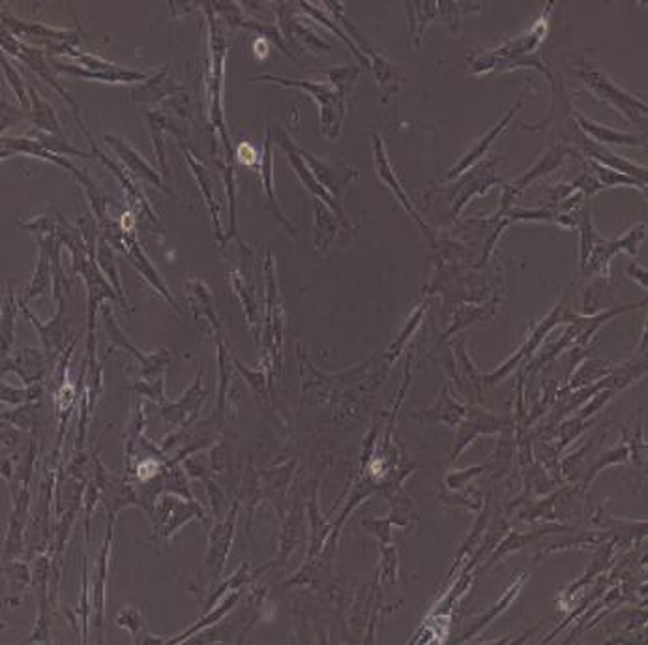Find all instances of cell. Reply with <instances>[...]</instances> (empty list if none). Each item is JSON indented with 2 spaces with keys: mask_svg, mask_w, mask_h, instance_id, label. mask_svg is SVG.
<instances>
[{
  "mask_svg": "<svg viewBox=\"0 0 648 645\" xmlns=\"http://www.w3.org/2000/svg\"><path fill=\"white\" fill-rule=\"evenodd\" d=\"M575 74L580 76V79L598 100L615 107L622 117H626L635 126H646V104L620 88L589 55H583L575 62Z\"/></svg>",
  "mask_w": 648,
  "mask_h": 645,
  "instance_id": "1",
  "label": "cell"
},
{
  "mask_svg": "<svg viewBox=\"0 0 648 645\" xmlns=\"http://www.w3.org/2000/svg\"><path fill=\"white\" fill-rule=\"evenodd\" d=\"M551 6L553 5H547L545 14L535 23V27L521 34L519 38L506 41L499 50L480 53L476 55V59L471 57L469 64L472 68V72L482 76V74H490L493 70H504L506 64H510L521 57H526L530 53H536L538 45L544 41L547 34V12L551 10Z\"/></svg>",
  "mask_w": 648,
  "mask_h": 645,
  "instance_id": "2",
  "label": "cell"
},
{
  "mask_svg": "<svg viewBox=\"0 0 648 645\" xmlns=\"http://www.w3.org/2000/svg\"><path fill=\"white\" fill-rule=\"evenodd\" d=\"M251 81H274L284 86H296L306 92H311L319 111H320V126L322 133H327L330 140H336L341 130V121L345 113V96L341 92L330 85V83H320V81H300V79H285L277 76H256Z\"/></svg>",
  "mask_w": 648,
  "mask_h": 645,
  "instance_id": "3",
  "label": "cell"
},
{
  "mask_svg": "<svg viewBox=\"0 0 648 645\" xmlns=\"http://www.w3.org/2000/svg\"><path fill=\"white\" fill-rule=\"evenodd\" d=\"M499 164V158L480 161V164L472 166L469 173H463L454 186L452 194V218H457V214L463 211L472 197L483 195L488 190H491L495 184H504V180L495 173V166Z\"/></svg>",
  "mask_w": 648,
  "mask_h": 645,
  "instance_id": "4",
  "label": "cell"
},
{
  "mask_svg": "<svg viewBox=\"0 0 648 645\" xmlns=\"http://www.w3.org/2000/svg\"><path fill=\"white\" fill-rule=\"evenodd\" d=\"M300 154H302L304 161L308 164V168L311 169L315 180L320 184V186L327 190L338 203H341L343 192L346 190V186L358 177V169L346 166V164H334V161L322 159L319 156L310 154L308 150L300 149Z\"/></svg>",
  "mask_w": 648,
  "mask_h": 645,
  "instance_id": "5",
  "label": "cell"
},
{
  "mask_svg": "<svg viewBox=\"0 0 648 645\" xmlns=\"http://www.w3.org/2000/svg\"><path fill=\"white\" fill-rule=\"evenodd\" d=\"M277 141H280V145H282L284 150L287 152V158H289V161H291V166L294 168L298 178L302 180L304 186H306L311 194H315V195L319 197V201L324 199V203H327V204L330 206V209L339 216V220H341L346 227H351V225H349V220H346V216H345V213H343V204L338 203V201L315 180L311 169L308 168V164L304 161L302 154H300V149L291 141V137H289L284 130H280V133H277Z\"/></svg>",
  "mask_w": 648,
  "mask_h": 645,
  "instance_id": "6",
  "label": "cell"
},
{
  "mask_svg": "<svg viewBox=\"0 0 648 645\" xmlns=\"http://www.w3.org/2000/svg\"><path fill=\"white\" fill-rule=\"evenodd\" d=\"M644 223L634 227L632 232L622 237L618 241H604V239H596L594 242V248L590 251V256L583 267L585 272H598V270H604L608 268V263L613 256H616L618 251H628V253H637V248L641 244V241L644 239Z\"/></svg>",
  "mask_w": 648,
  "mask_h": 645,
  "instance_id": "7",
  "label": "cell"
},
{
  "mask_svg": "<svg viewBox=\"0 0 648 645\" xmlns=\"http://www.w3.org/2000/svg\"><path fill=\"white\" fill-rule=\"evenodd\" d=\"M577 141H580L581 150L587 156V159H592L599 166L615 169L618 173H624V175L646 182V168H641V166L634 164V161L615 154L609 147L594 143L592 140H589V137L581 130H580V135H577Z\"/></svg>",
  "mask_w": 648,
  "mask_h": 645,
  "instance_id": "8",
  "label": "cell"
},
{
  "mask_svg": "<svg viewBox=\"0 0 648 645\" xmlns=\"http://www.w3.org/2000/svg\"><path fill=\"white\" fill-rule=\"evenodd\" d=\"M580 156V150L568 147V145H561V143H553L538 159L536 166H532L523 177H519L510 186L519 194L523 188H526L532 180H538L545 175H551L553 171H557L559 168H562L568 159Z\"/></svg>",
  "mask_w": 648,
  "mask_h": 645,
  "instance_id": "9",
  "label": "cell"
},
{
  "mask_svg": "<svg viewBox=\"0 0 648 645\" xmlns=\"http://www.w3.org/2000/svg\"><path fill=\"white\" fill-rule=\"evenodd\" d=\"M573 119L580 124V130L598 145H624V147H646V137L644 135H634L628 132H618L613 128H608L604 124H598L590 119H587L581 111H573Z\"/></svg>",
  "mask_w": 648,
  "mask_h": 645,
  "instance_id": "10",
  "label": "cell"
},
{
  "mask_svg": "<svg viewBox=\"0 0 648 645\" xmlns=\"http://www.w3.org/2000/svg\"><path fill=\"white\" fill-rule=\"evenodd\" d=\"M525 95H526V90H523V95H521V100L510 109V111H508L506 113V117L490 132V133H485L483 137H482V140L478 141V143H474V147L465 154V156H463L459 161H457V164L448 171V178H457V177H461L463 173H465V171H469L472 166H476L478 164V161L485 156V154H488V150L491 149V145H493V141L497 140V137H499V133L502 132V130H506L508 128V124H510L512 121H514V117H516V113L523 107V98H525Z\"/></svg>",
  "mask_w": 648,
  "mask_h": 645,
  "instance_id": "11",
  "label": "cell"
},
{
  "mask_svg": "<svg viewBox=\"0 0 648 645\" xmlns=\"http://www.w3.org/2000/svg\"><path fill=\"white\" fill-rule=\"evenodd\" d=\"M372 140H374V152H375V166H377V173H379L381 180L386 184V186H388L393 194H396V197L401 201V204L405 206L407 213L416 220V223H418V225L424 229V233L433 241L431 232L426 227V223L422 222V218L418 216V213H416V209L412 206L410 199H409L407 194L403 192L401 184L398 182L396 175H393V171H392V168H390V161L386 159V152H384V145H382V141H381V137H379L377 133H374Z\"/></svg>",
  "mask_w": 648,
  "mask_h": 645,
  "instance_id": "12",
  "label": "cell"
},
{
  "mask_svg": "<svg viewBox=\"0 0 648 645\" xmlns=\"http://www.w3.org/2000/svg\"><path fill=\"white\" fill-rule=\"evenodd\" d=\"M566 312H568V310L564 308V303H561L557 308H554V310L551 312V315H547V317L540 322L538 329H536V332H535V336H530V338L526 340V343H525L523 348L519 350V353H518L516 357H512L510 360H508V364H506V366H502L499 372H495L491 377H488V381H491V383L499 381L502 376H506L508 372L512 370V368L518 364V360H521L523 357H526V355H530V353H535V350L538 348V343H540V341H542V338L547 334V331H551L554 325H557L559 321H562Z\"/></svg>",
  "mask_w": 648,
  "mask_h": 645,
  "instance_id": "13",
  "label": "cell"
},
{
  "mask_svg": "<svg viewBox=\"0 0 648 645\" xmlns=\"http://www.w3.org/2000/svg\"><path fill=\"white\" fill-rule=\"evenodd\" d=\"M280 25L284 27V32L287 38L296 40L298 43H302L304 48H308L310 51H330V45L320 40V36H317L308 25H304V21L294 19L292 15V8H280Z\"/></svg>",
  "mask_w": 648,
  "mask_h": 645,
  "instance_id": "14",
  "label": "cell"
},
{
  "mask_svg": "<svg viewBox=\"0 0 648 645\" xmlns=\"http://www.w3.org/2000/svg\"><path fill=\"white\" fill-rule=\"evenodd\" d=\"M218 6V12L223 14L225 21H229L230 25H237V27H248V29H253L257 31L261 34H265V38H270L277 48H280L284 53H289V50L285 48V43L280 36V31H277L275 27H270V25H265V23H259V21H253V19H248L242 10L233 5V3H221V5H216Z\"/></svg>",
  "mask_w": 648,
  "mask_h": 645,
  "instance_id": "15",
  "label": "cell"
},
{
  "mask_svg": "<svg viewBox=\"0 0 648 645\" xmlns=\"http://www.w3.org/2000/svg\"><path fill=\"white\" fill-rule=\"evenodd\" d=\"M105 141H109V143H111V147L119 152V156L124 159V164L131 169V173H133L135 177L143 178V180H148V182L156 184V186L164 188V184H161L159 175H158V173H154V171H152V169L145 164V159H143L141 156H139V154H137V152H135L130 145H126V141H122L121 137L107 135V137H105Z\"/></svg>",
  "mask_w": 648,
  "mask_h": 645,
  "instance_id": "16",
  "label": "cell"
},
{
  "mask_svg": "<svg viewBox=\"0 0 648 645\" xmlns=\"http://www.w3.org/2000/svg\"><path fill=\"white\" fill-rule=\"evenodd\" d=\"M587 161H589L590 169L594 171L592 175L598 178V182L601 184V188H604V190L606 188H616V186H630V188H637V190H643V192L646 190V182H643V180H637L634 177H628V175L618 173L615 169L599 166L592 159H587Z\"/></svg>",
  "mask_w": 648,
  "mask_h": 645,
  "instance_id": "17",
  "label": "cell"
},
{
  "mask_svg": "<svg viewBox=\"0 0 648 645\" xmlns=\"http://www.w3.org/2000/svg\"><path fill=\"white\" fill-rule=\"evenodd\" d=\"M261 177H263V184H265V190H266V195L270 199V204L277 206L275 203V194H274V173H272V133H270V128H268V135H266V141H265V152H263V158H261ZM275 216L280 218L284 222V225L289 229L291 235H294L296 232L289 225V222L284 218V214L275 209Z\"/></svg>",
  "mask_w": 648,
  "mask_h": 645,
  "instance_id": "18",
  "label": "cell"
},
{
  "mask_svg": "<svg viewBox=\"0 0 648 645\" xmlns=\"http://www.w3.org/2000/svg\"><path fill=\"white\" fill-rule=\"evenodd\" d=\"M53 66L57 68L58 72H64V74H76V76H83V77H90V79H100V81L128 83V81H143L147 77L145 74L126 72V70H122V68H119V70H112V72L94 74V72H83V70H79L77 66H64V64H58V62H53Z\"/></svg>",
  "mask_w": 648,
  "mask_h": 645,
  "instance_id": "19",
  "label": "cell"
},
{
  "mask_svg": "<svg viewBox=\"0 0 648 645\" xmlns=\"http://www.w3.org/2000/svg\"><path fill=\"white\" fill-rule=\"evenodd\" d=\"M315 214H317V227H315V244L319 250H327V246L330 244V241L336 237L338 233V222L334 220V216L330 214L328 209H324L322 201H315Z\"/></svg>",
  "mask_w": 648,
  "mask_h": 645,
  "instance_id": "20",
  "label": "cell"
},
{
  "mask_svg": "<svg viewBox=\"0 0 648 645\" xmlns=\"http://www.w3.org/2000/svg\"><path fill=\"white\" fill-rule=\"evenodd\" d=\"M358 74H360V68H356V66L355 68L353 66H334L332 70L327 72L330 85H334L345 98L351 95V88H353Z\"/></svg>",
  "mask_w": 648,
  "mask_h": 645,
  "instance_id": "21",
  "label": "cell"
},
{
  "mask_svg": "<svg viewBox=\"0 0 648 645\" xmlns=\"http://www.w3.org/2000/svg\"><path fill=\"white\" fill-rule=\"evenodd\" d=\"M31 96H32V102H34V109L40 113H32V117L36 121V124L43 130H50V132H55L57 135H60V128H58V123L55 119V113L51 109V105L45 104L41 98H38L36 90L31 86Z\"/></svg>",
  "mask_w": 648,
  "mask_h": 645,
  "instance_id": "22",
  "label": "cell"
},
{
  "mask_svg": "<svg viewBox=\"0 0 648 645\" xmlns=\"http://www.w3.org/2000/svg\"><path fill=\"white\" fill-rule=\"evenodd\" d=\"M435 411H443V413L435 414V417H436V419H443V421L448 422L450 426H454V424L463 417V414H465V407H461L459 404H455V402L448 396V390H446V388L443 390L441 402L436 404V407H435L431 413H435Z\"/></svg>",
  "mask_w": 648,
  "mask_h": 645,
  "instance_id": "23",
  "label": "cell"
},
{
  "mask_svg": "<svg viewBox=\"0 0 648 645\" xmlns=\"http://www.w3.org/2000/svg\"><path fill=\"white\" fill-rule=\"evenodd\" d=\"M186 158H188V164L194 168V171H195V177H197V180H199V184H201V186H202V192L206 194V197H208V204H211V211H212V216H214V223H216V232H218V235H220V222H218V206H216V203H214V199H212V194H211V184H208L206 182V169L201 166V164H197V161L194 159V156L190 154V152H186Z\"/></svg>",
  "mask_w": 648,
  "mask_h": 645,
  "instance_id": "24",
  "label": "cell"
},
{
  "mask_svg": "<svg viewBox=\"0 0 648 645\" xmlns=\"http://www.w3.org/2000/svg\"><path fill=\"white\" fill-rule=\"evenodd\" d=\"M225 169V184L229 192L230 201V233L229 237L237 235V204H235V177H233V166H221Z\"/></svg>",
  "mask_w": 648,
  "mask_h": 645,
  "instance_id": "25",
  "label": "cell"
},
{
  "mask_svg": "<svg viewBox=\"0 0 648 645\" xmlns=\"http://www.w3.org/2000/svg\"><path fill=\"white\" fill-rule=\"evenodd\" d=\"M572 186H573L577 192H581V194H585V195H594V194L604 190V188H601V184L598 182V178L592 175V171H585V173L581 175V178L575 180V182L572 184Z\"/></svg>",
  "mask_w": 648,
  "mask_h": 645,
  "instance_id": "26",
  "label": "cell"
},
{
  "mask_svg": "<svg viewBox=\"0 0 648 645\" xmlns=\"http://www.w3.org/2000/svg\"><path fill=\"white\" fill-rule=\"evenodd\" d=\"M4 70H6V74L12 77V86L15 88V92H17V96H19V100H21V104H25L27 105V96H25V90H22V85H21V77L12 70V66H8V62L4 60Z\"/></svg>",
  "mask_w": 648,
  "mask_h": 645,
  "instance_id": "27",
  "label": "cell"
}]
</instances>
